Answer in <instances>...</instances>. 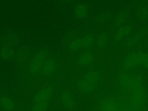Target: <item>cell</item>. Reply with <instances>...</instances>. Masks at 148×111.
Listing matches in <instances>:
<instances>
[{
  "instance_id": "1",
  "label": "cell",
  "mask_w": 148,
  "mask_h": 111,
  "mask_svg": "<svg viewBox=\"0 0 148 111\" xmlns=\"http://www.w3.org/2000/svg\"><path fill=\"white\" fill-rule=\"evenodd\" d=\"M20 39L18 36L14 32H5L0 38L1 45L14 47L18 45Z\"/></svg>"
},
{
  "instance_id": "2",
  "label": "cell",
  "mask_w": 148,
  "mask_h": 111,
  "mask_svg": "<svg viewBox=\"0 0 148 111\" xmlns=\"http://www.w3.org/2000/svg\"><path fill=\"white\" fill-rule=\"evenodd\" d=\"M44 57L41 54L35 56L31 62V69L34 73H38L43 69L44 66Z\"/></svg>"
},
{
  "instance_id": "3",
  "label": "cell",
  "mask_w": 148,
  "mask_h": 111,
  "mask_svg": "<svg viewBox=\"0 0 148 111\" xmlns=\"http://www.w3.org/2000/svg\"><path fill=\"white\" fill-rule=\"evenodd\" d=\"M14 47L1 45L0 47V58L3 60H10L15 56Z\"/></svg>"
}]
</instances>
